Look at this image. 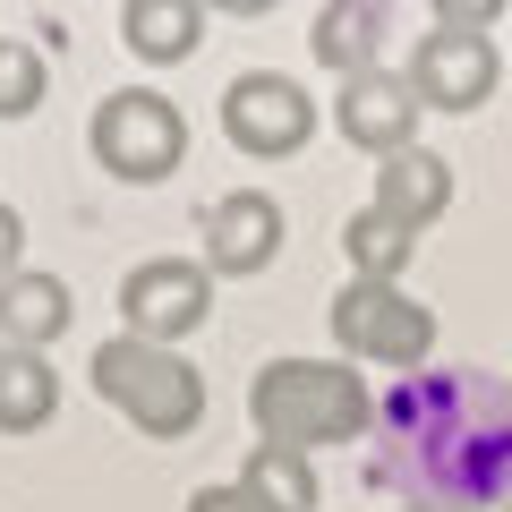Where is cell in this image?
<instances>
[{
    "mask_svg": "<svg viewBox=\"0 0 512 512\" xmlns=\"http://www.w3.org/2000/svg\"><path fill=\"white\" fill-rule=\"evenodd\" d=\"M248 419L282 453H316V444H350L376 427V393L350 359H265L248 384Z\"/></svg>",
    "mask_w": 512,
    "mask_h": 512,
    "instance_id": "6da1fadb",
    "label": "cell"
},
{
    "mask_svg": "<svg viewBox=\"0 0 512 512\" xmlns=\"http://www.w3.org/2000/svg\"><path fill=\"white\" fill-rule=\"evenodd\" d=\"M86 146H94V171H111L120 188H154V180H171V171H180L188 120H180V103H163V94L120 86V94H103V103H94Z\"/></svg>",
    "mask_w": 512,
    "mask_h": 512,
    "instance_id": "3957f363",
    "label": "cell"
},
{
    "mask_svg": "<svg viewBox=\"0 0 512 512\" xmlns=\"http://www.w3.org/2000/svg\"><path fill=\"white\" fill-rule=\"evenodd\" d=\"M504 512H512V504H504Z\"/></svg>",
    "mask_w": 512,
    "mask_h": 512,
    "instance_id": "44dd1931",
    "label": "cell"
},
{
    "mask_svg": "<svg viewBox=\"0 0 512 512\" xmlns=\"http://www.w3.org/2000/svg\"><path fill=\"white\" fill-rule=\"evenodd\" d=\"M188 512H256V495L231 478V487H197V495H188Z\"/></svg>",
    "mask_w": 512,
    "mask_h": 512,
    "instance_id": "d6986e66",
    "label": "cell"
},
{
    "mask_svg": "<svg viewBox=\"0 0 512 512\" xmlns=\"http://www.w3.org/2000/svg\"><path fill=\"white\" fill-rule=\"evenodd\" d=\"M222 137L239 154H256V163H282V154H299L316 137V94L282 69H239L222 86Z\"/></svg>",
    "mask_w": 512,
    "mask_h": 512,
    "instance_id": "5b68a950",
    "label": "cell"
},
{
    "mask_svg": "<svg viewBox=\"0 0 512 512\" xmlns=\"http://www.w3.org/2000/svg\"><path fill=\"white\" fill-rule=\"evenodd\" d=\"M342 248H350V265H359V282H402V265L419 256V231H402L393 214L359 205V214H350V231H342Z\"/></svg>",
    "mask_w": 512,
    "mask_h": 512,
    "instance_id": "2e32d148",
    "label": "cell"
},
{
    "mask_svg": "<svg viewBox=\"0 0 512 512\" xmlns=\"http://www.w3.org/2000/svg\"><path fill=\"white\" fill-rule=\"evenodd\" d=\"M120 35L137 60H188L205 43V9H188V0H128Z\"/></svg>",
    "mask_w": 512,
    "mask_h": 512,
    "instance_id": "5bb4252c",
    "label": "cell"
},
{
    "mask_svg": "<svg viewBox=\"0 0 512 512\" xmlns=\"http://www.w3.org/2000/svg\"><path fill=\"white\" fill-rule=\"evenodd\" d=\"M239 487L256 495V512H316V461L308 453H282V444H256Z\"/></svg>",
    "mask_w": 512,
    "mask_h": 512,
    "instance_id": "9a60e30c",
    "label": "cell"
},
{
    "mask_svg": "<svg viewBox=\"0 0 512 512\" xmlns=\"http://www.w3.org/2000/svg\"><path fill=\"white\" fill-rule=\"evenodd\" d=\"M410 94H419L427 111H478L495 94V77H504V52H495L487 35H470V26H427L419 43H410Z\"/></svg>",
    "mask_w": 512,
    "mask_h": 512,
    "instance_id": "52a82bcc",
    "label": "cell"
},
{
    "mask_svg": "<svg viewBox=\"0 0 512 512\" xmlns=\"http://www.w3.org/2000/svg\"><path fill=\"white\" fill-rule=\"evenodd\" d=\"M9 274H26V222H18V205L0 197V282Z\"/></svg>",
    "mask_w": 512,
    "mask_h": 512,
    "instance_id": "ac0fdd59",
    "label": "cell"
},
{
    "mask_svg": "<svg viewBox=\"0 0 512 512\" xmlns=\"http://www.w3.org/2000/svg\"><path fill=\"white\" fill-rule=\"evenodd\" d=\"M69 282L60 274H9L0 282V350H52L60 333H69Z\"/></svg>",
    "mask_w": 512,
    "mask_h": 512,
    "instance_id": "30bf717a",
    "label": "cell"
},
{
    "mask_svg": "<svg viewBox=\"0 0 512 512\" xmlns=\"http://www.w3.org/2000/svg\"><path fill=\"white\" fill-rule=\"evenodd\" d=\"M333 342L350 367H419L436 350V308H419L402 282H350L333 299Z\"/></svg>",
    "mask_w": 512,
    "mask_h": 512,
    "instance_id": "277c9868",
    "label": "cell"
},
{
    "mask_svg": "<svg viewBox=\"0 0 512 512\" xmlns=\"http://www.w3.org/2000/svg\"><path fill=\"white\" fill-rule=\"evenodd\" d=\"M376 43H384V9H376V0H333V9H316V18H308V52L325 60V69H342V77L384 69Z\"/></svg>",
    "mask_w": 512,
    "mask_h": 512,
    "instance_id": "7c38bea8",
    "label": "cell"
},
{
    "mask_svg": "<svg viewBox=\"0 0 512 512\" xmlns=\"http://www.w3.org/2000/svg\"><path fill=\"white\" fill-rule=\"evenodd\" d=\"M410 512H436V504H410Z\"/></svg>",
    "mask_w": 512,
    "mask_h": 512,
    "instance_id": "ffe728a7",
    "label": "cell"
},
{
    "mask_svg": "<svg viewBox=\"0 0 512 512\" xmlns=\"http://www.w3.org/2000/svg\"><path fill=\"white\" fill-rule=\"evenodd\" d=\"M60 410V376L43 350H0V436H35Z\"/></svg>",
    "mask_w": 512,
    "mask_h": 512,
    "instance_id": "4fadbf2b",
    "label": "cell"
},
{
    "mask_svg": "<svg viewBox=\"0 0 512 512\" xmlns=\"http://www.w3.org/2000/svg\"><path fill=\"white\" fill-rule=\"evenodd\" d=\"M453 205V163L427 146L393 154V163H376V214H393L402 231H427V222Z\"/></svg>",
    "mask_w": 512,
    "mask_h": 512,
    "instance_id": "8fae6325",
    "label": "cell"
},
{
    "mask_svg": "<svg viewBox=\"0 0 512 512\" xmlns=\"http://www.w3.org/2000/svg\"><path fill=\"white\" fill-rule=\"evenodd\" d=\"M214 316V274H205V256H146V265H128L120 282V325L137 342H171L197 333Z\"/></svg>",
    "mask_w": 512,
    "mask_h": 512,
    "instance_id": "8992f818",
    "label": "cell"
},
{
    "mask_svg": "<svg viewBox=\"0 0 512 512\" xmlns=\"http://www.w3.org/2000/svg\"><path fill=\"white\" fill-rule=\"evenodd\" d=\"M282 256V205L265 188H231L205 205V274L214 282H248Z\"/></svg>",
    "mask_w": 512,
    "mask_h": 512,
    "instance_id": "9c48e42d",
    "label": "cell"
},
{
    "mask_svg": "<svg viewBox=\"0 0 512 512\" xmlns=\"http://www.w3.org/2000/svg\"><path fill=\"white\" fill-rule=\"evenodd\" d=\"M419 120H427V103L410 94V77H393V69H359L333 94V128H342L359 154H376V163H393V154L419 146Z\"/></svg>",
    "mask_w": 512,
    "mask_h": 512,
    "instance_id": "ba28073f",
    "label": "cell"
},
{
    "mask_svg": "<svg viewBox=\"0 0 512 512\" xmlns=\"http://www.w3.org/2000/svg\"><path fill=\"white\" fill-rule=\"evenodd\" d=\"M94 393H103L111 410H120L137 436H188V427L205 419V376L180 359L171 342H137V333H111V342H94Z\"/></svg>",
    "mask_w": 512,
    "mask_h": 512,
    "instance_id": "7a4b0ae2",
    "label": "cell"
},
{
    "mask_svg": "<svg viewBox=\"0 0 512 512\" xmlns=\"http://www.w3.org/2000/svg\"><path fill=\"white\" fill-rule=\"evenodd\" d=\"M43 94H52V60H43L26 35H0V120L43 111Z\"/></svg>",
    "mask_w": 512,
    "mask_h": 512,
    "instance_id": "e0dca14e",
    "label": "cell"
}]
</instances>
